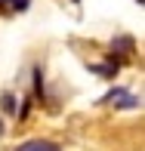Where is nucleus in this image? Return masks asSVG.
Wrapping results in <instances>:
<instances>
[{
  "label": "nucleus",
  "instance_id": "1",
  "mask_svg": "<svg viewBox=\"0 0 145 151\" xmlns=\"http://www.w3.org/2000/svg\"><path fill=\"white\" fill-rule=\"evenodd\" d=\"M19 151H59V148L53 145V142H25Z\"/></svg>",
  "mask_w": 145,
  "mask_h": 151
}]
</instances>
